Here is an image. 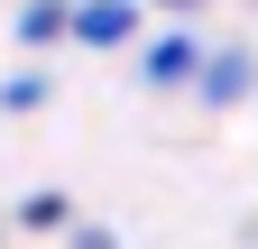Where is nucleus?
<instances>
[{
	"label": "nucleus",
	"instance_id": "f257e3e1",
	"mask_svg": "<svg viewBox=\"0 0 258 249\" xmlns=\"http://www.w3.org/2000/svg\"><path fill=\"white\" fill-rule=\"evenodd\" d=\"M129 28H139V0H83L74 10V37L83 46H120Z\"/></svg>",
	"mask_w": 258,
	"mask_h": 249
},
{
	"label": "nucleus",
	"instance_id": "f03ea898",
	"mask_svg": "<svg viewBox=\"0 0 258 249\" xmlns=\"http://www.w3.org/2000/svg\"><path fill=\"white\" fill-rule=\"evenodd\" d=\"M184 74H203L194 37H157V46H148V83H184Z\"/></svg>",
	"mask_w": 258,
	"mask_h": 249
},
{
	"label": "nucleus",
	"instance_id": "7ed1b4c3",
	"mask_svg": "<svg viewBox=\"0 0 258 249\" xmlns=\"http://www.w3.org/2000/svg\"><path fill=\"white\" fill-rule=\"evenodd\" d=\"M203 74H212V83H203L212 102H240V92H249V65H240V55H212Z\"/></svg>",
	"mask_w": 258,
	"mask_h": 249
},
{
	"label": "nucleus",
	"instance_id": "20e7f679",
	"mask_svg": "<svg viewBox=\"0 0 258 249\" xmlns=\"http://www.w3.org/2000/svg\"><path fill=\"white\" fill-rule=\"evenodd\" d=\"M55 28H74V19H64V0H37V10L19 19V37H55Z\"/></svg>",
	"mask_w": 258,
	"mask_h": 249
},
{
	"label": "nucleus",
	"instance_id": "39448f33",
	"mask_svg": "<svg viewBox=\"0 0 258 249\" xmlns=\"http://www.w3.org/2000/svg\"><path fill=\"white\" fill-rule=\"evenodd\" d=\"M166 10H194V0H166Z\"/></svg>",
	"mask_w": 258,
	"mask_h": 249
}]
</instances>
